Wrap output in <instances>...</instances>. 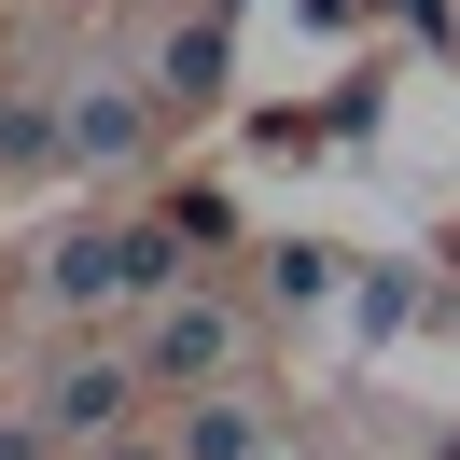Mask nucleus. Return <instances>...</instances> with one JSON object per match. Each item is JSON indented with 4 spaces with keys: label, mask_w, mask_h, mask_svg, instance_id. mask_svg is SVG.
<instances>
[{
    "label": "nucleus",
    "mask_w": 460,
    "mask_h": 460,
    "mask_svg": "<svg viewBox=\"0 0 460 460\" xmlns=\"http://www.w3.org/2000/svg\"><path fill=\"white\" fill-rule=\"evenodd\" d=\"M181 460H265V419L252 404H196L181 419Z\"/></svg>",
    "instance_id": "7ed1b4c3"
},
{
    "label": "nucleus",
    "mask_w": 460,
    "mask_h": 460,
    "mask_svg": "<svg viewBox=\"0 0 460 460\" xmlns=\"http://www.w3.org/2000/svg\"><path fill=\"white\" fill-rule=\"evenodd\" d=\"M209 363H224V307H181L140 335V376H209Z\"/></svg>",
    "instance_id": "f257e3e1"
},
{
    "label": "nucleus",
    "mask_w": 460,
    "mask_h": 460,
    "mask_svg": "<svg viewBox=\"0 0 460 460\" xmlns=\"http://www.w3.org/2000/svg\"><path fill=\"white\" fill-rule=\"evenodd\" d=\"M112 404H126V376H112V363H84V376H57V432H98V419H112Z\"/></svg>",
    "instance_id": "39448f33"
},
{
    "label": "nucleus",
    "mask_w": 460,
    "mask_h": 460,
    "mask_svg": "<svg viewBox=\"0 0 460 460\" xmlns=\"http://www.w3.org/2000/svg\"><path fill=\"white\" fill-rule=\"evenodd\" d=\"M140 126H154V98H98V112H70L57 140L70 154H140Z\"/></svg>",
    "instance_id": "20e7f679"
},
{
    "label": "nucleus",
    "mask_w": 460,
    "mask_h": 460,
    "mask_svg": "<svg viewBox=\"0 0 460 460\" xmlns=\"http://www.w3.org/2000/svg\"><path fill=\"white\" fill-rule=\"evenodd\" d=\"M224 29H237V0H209V14H196V42H168V98H181V112L224 84Z\"/></svg>",
    "instance_id": "f03ea898"
}]
</instances>
